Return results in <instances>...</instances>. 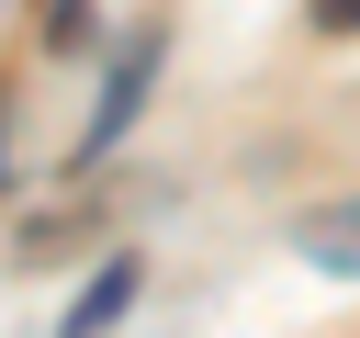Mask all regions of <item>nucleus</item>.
I'll list each match as a JSON object with an SVG mask.
<instances>
[{
  "label": "nucleus",
  "instance_id": "obj_2",
  "mask_svg": "<svg viewBox=\"0 0 360 338\" xmlns=\"http://www.w3.org/2000/svg\"><path fill=\"white\" fill-rule=\"evenodd\" d=\"M135 282H146L135 259H101V270H90V293H79L68 315H56V338H101V327H112V315L135 304Z\"/></svg>",
  "mask_w": 360,
  "mask_h": 338
},
{
  "label": "nucleus",
  "instance_id": "obj_4",
  "mask_svg": "<svg viewBox=\"0 0 360 338\" xmlns=\"http://www.w3.org/2000/svg\"><path fill=\"white\" fill-rule=\"evenodd\" d=\"M45 45H90V0H45Z\"/></svg>",
  "mask_w": 360,
  "mask_h": 338
},
{
  "label": "nucleus",
  "instance_id": "obj_1",
  "mask_svg": "<svg viewBox=\"0 0 360 338\" xmlns=\"http://www.w3.org/2000/svg\"><path fill=\"white\" fill-rule=\"evenodd\" d=\"M146 79H158V34H135V45L112 56V79H101V113H90V135H79L90 158H101V146H112V135L135 124V101H146Z\"/></svg>",
  "mask_w": 360,
  "mask_h": 338
},
{
  "label": "nucleus",
  "instance_id": "obj_5",
  "mask_svg": "<svg viewBox=\"0 0 360 338\" xmlns=\"http://www.w3.org/2000/svg\"><path fill=\"white\" fill-rule=\"evenodd\" d=\"M315 23H338V34H360V0H315Z\"/></svg>",
  "mask_w": 360,
  "mask_h": 338
},
{
  "label": "nucleus",
  "instance_id": "obj_3",
  "mask_svg": "<svg viewBox=\"0 0 360 338\" xmlns=\"http://www.w3.org/2000/svg\"><path fill=\"white\" fill-rule=\"evenodd\" d=\"M304 259H315V270H360V203H326V214L304 225Z\"/></svg>",
  "mask_w": 360,
  "mask_h": 338
}]
</instances>
